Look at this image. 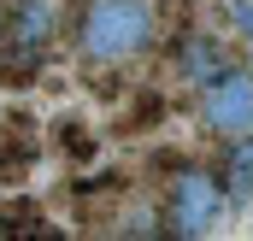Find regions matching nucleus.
I'll return each mask as SVG.
<instances>
[{"instance_id": "nucleus-1", "label": "nucleus", "mask_w": 253, "mask_h": 241, "mask_svg": "<svg viewBox=\"0 0 253 241\" xmlns=\"http://www.w3.org/2000/svg\"><path fill=\"white\" fill-rule=\"evenodd\" d=\"M71 41L83 65H129L147 47H159L153 0H83L71 18Z\"/></svg>"}, {"instance_id": "nucleus-2", "label": "nucleus", "mask_w": 253, "mask_h": 241, "mask_svg": "<svg viewBox=\"0 0 253 241\" xmlns=\"http://www.w3.org/2000/svg\"><path fill=\"white\" fill-rule=\"evenodd\" d=\"M59 36H71L65 0H6L0 6V82L30 88Z\"/></svg>"}, {"instance_id": "nucleus-3", "label": "nucleus", "mask_w": 253, "mask_h": 241, "mask_svg": "<svg viewBox=\"0 0 253 241\" xmlns=\"http://www.w3.org/2000/svg\"><path fill=\"white\" fill-rule=\"evenodd\" d=\"M165 177H171L165 182V206H159L165 236H212L218 218H224V182L212 171H200V165H177Z\"/></svg>"}, {"instance_id": "nucleus-4", "label": "nucleus", "mask_w": 253, "mask_h": 241, "mask_svg": "<svg viewBox=\"0 0 253 241\" xmlns=\"http://www.w3.org/2000/svg\"><path fill=\"white\" fill-rule=\"evenodd\" d=\"M200 123L212 135H248L253 129V71L248 65H224L218 77L200 82Z\"/></svg>"}, {"instance_id": "nucleus-5", "label": "nucleus", "mask_w": 253, "mask_h": 241, "mask_svg": "<svg viewBox=\"0 0 253 241\" xmlns=\"http://www.w3.org/2000/svg\"><path fill=\"white\" fill-rule=\"evenodd\" d=\"M42 165V129L30 112H6L0 118V182H24Z\"/></svg>"}, {"instance_id": "nucleus-6", "label": "nucleus", "mask_w": 253, "mask_h": 241, "mask_svg": "<svg viewBox=\"0 0 253 241\" xmlns=\"http://www.w3.org/2000/svg\"><path fill=\"white\" fill-rule=\"evenodd\" d=\"M171 41V59H177V71L189 77L194 88L206 82V77H218L224 65H230V53H224V41H212L200 24H189V30H177V36H165Z\"/></svg>"}, {"instance_id": "nucleus-7", "label": "nucleus", "mask_w": 253, "mask_h": 241, "mask_svg": "<svg viewBox=\"0 0 253 241\" xmlns=\"http://www.w3.org/2000/svg\"><path fill=\"white\" fill-rule=\"evenodd\" d=\"M0 236H53V230H47V212H42V200H30V194H12V200L0 206Z\"/></svg>"}, {"instance_id": "nucleus-8", "label": "nucleus", "mask_w": 253, "mask_h": 241, "mask_svg": "<svg viewBox=\"0 0 253 241\" xmlns=\"http://www.w3.org/2000/svg\"><path fill=\"white\" fill-rule=\"evenodd\" d=\"M236 147H230V159H224V171H230V182H224V200H253V129L248 135H230Z\"/></svg>"}, {"instance_id": "nucleus-9", "label": "nucleus", "mask_w": 253, "mask_h": 241, "mask_svg": "<svg viewBox=\"0 0 253 241\" xmlns=\"http://www.w3.org/2000/svg\"><path fill=\"white\" fill-rule=\"evenodd\" d=\"M53 147H59L71 165H94V153H100L94 129H88L83 118H59V129H53Z\"/></svg>"}, {"instance_id": "nucleus-10", "label": "nucleus", "mask_w": 253, "mask_h": 241, "mask_svg": "<svg viewBox=\"0 0 253 241\" xmlns=\"http://www.w3.org/2000/svg\"><path fill=\"white\" fill-rule=\"evenodd\" d=\"M159 118H165V100H159L153 88H135V100L118 112V123H112V129H118V135H135V129H153Z\"/></svg>"}]
</instances>
